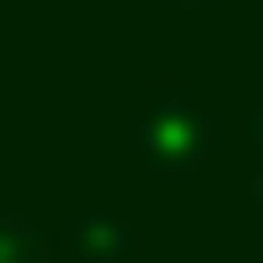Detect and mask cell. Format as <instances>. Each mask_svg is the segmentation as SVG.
<instances>
[{
	"label": "cell",
	"mask_w": 263,
	"mask_h": 263,
	"mask_svg": "<svg viewBox=\"0 0 263 263\" xmlns=\"http://www.w3.org/2000/svg\"><path fill=\"white\" fill-rule=\"evenodd\" d=\"M214 115L181 90V82H156L132 115H123V148L148 164V173H197L205 156H214Z\"/></svg>",
	"instance_id": "obj_1"
},
{
	"label": "cell",
	"mask_w": 263,
	"mask_h": 263,
	"mask_svg": "<svg viewBox=\"0 0 263 263\" xmlns=\"http://www.w3.org/2000/svg\"><path fill=\"white\" fill-rule=\"evenodd\" d=\"M66 247H74V263H132L140 255V230H132V214L115 197H82L66 214Z\"/></svg>",
	"instance_id": "obj_2"
},
{
	"label": "cell",
	"mask_w": 263,
	"mask_h": 263,
	"mask_svg": "<svg viewBox=\"0 0 263 263\" xmlns=\"http://www.w3.org/2000/svg\"><path fill=\"white\" fill-rule=\"evenodd\" d=\"M0 263H41V230L16 222V214H0Z\"/></svg>",
	"instance_id": "obj_3"
},
{
	"label": "cell",
	"mask_w": 263,
	"mask_h": 263,
	"mask_svg": "<svg viewBox=\"0 0 263 263\" xmlns=\"http://www.w3.org/2000/svg\"><path fill=\"white\" fill-rule=\"evenodd\" d=\"M247 148H255V156H263V99H255V107H247Z\"/></svg>",
	"instance_id": "obj_4"
},
{
	"label": "cell",
	"mask_w": 263,
	"mask_h": 263,
	"mask_svg": "<svg viewBox=\"0 0 263 263\" xmlns=\"http://www.w3.org/2000/svg\"><path fill=\"white\" fill-rule=\"evenodd\" d=\"M173 8H214V0H173Z\"/></svg>",
	"instance_id": "obj_5"
},
{
	"label": "cell",
	"mask_w": 263,
	"mask_h": 263,
	"mask_svg": "<svg viewBox=\"0 0 263 263\" xmlns=\"http://www.w3.org/2000/svg\"><path fill=\"white\" fill-rule=\"evenodd\" d=\"M255 205H263V173H255Z\"/></svg>",
	"instance_id": "obj_6"
}]
</instances>
